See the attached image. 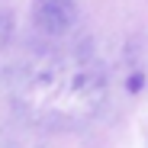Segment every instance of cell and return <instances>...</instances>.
<instances>
[{
    "label": "cell",
    "instance_id": "obj_1",
    "mask_svg": "<svg viewBox=\"0 0 148 148\" xmlns=\"http://www.w3.org/2000/svg\"><path fill=\"white\" fill-rule=\"evenodd\" d=\"M36 26L48 36H61L77 23V3L74 0H39L36 3Z\"/></svg>",
    "mask_w": 148,
    "mask_h": 148
}]
</instances>
